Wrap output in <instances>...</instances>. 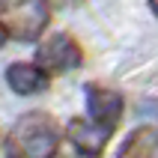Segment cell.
<instances>
[{"label": "cell", "mask_w": 158, "mask_h": 158, "mask_svg": "<svg viewBox=\"0 0 158 158\" xmlns=\"http://www.w3.org/2000/svg\"><path fill=\"white\" fill-rule=\"evenodd\" d=\"M66 134H69L72 146H75L81 155L98 158L102 152H105V146H107L110 128H105V125L96 123V119H72L69 128H66Z\"/></svg>", "instance_id": "obj_4"}, {"label": "cell", "mask_w": 158, "mask_h": 158, "mask_svg": "<svg viewBox=\"0 0 158 158\" xmlns=\"http://www.w3.org/2000/svg\"><path fill=\"white\" fill-rule=\"evenodd\" d=\"M0 24L6 27V33L12 39H21V42H36L39 36L45 33V27L51 21V9H48V0H21L15 6H9L0 12Z\"/></svg>", "instance_id": "obj_2"}, {"label": "cell", "mask_w": 158, "mask_h": 158, "mask_svg": "<svg viewBox=\"0 0 158 158\" xmlns=\"http://www.w3.org/2000/svg\"><path fill=\"white\" fill-rule=\"evenodd\" d=\"M6 84L18 96H33L48 89V72L39 63H12L6 69Z\"/></svg>", "instance_id": "obj_6"}, {"label": "cell", "mask_w": 158, "mask_h": 158, "mask_svg": "<svg viewBox=\"0 0 158 158\" xmlns=\"http://www.w3.org/2000/svg\"><path fill=\"white\" fill-rule=\"evenodd\" d=\"M116 158H158V134L152 131L149 125L134 128L125 137V143L119 146V155Z\"/></svg>", "instance_id": "obj_7"}, {"label": "cell", "mask_w": 158, "mask_h": 158, "mask_svg": "<svg viewBox=\"0 0 158 158\" xmlns=\"http://www.w3.org/2000/svg\"><path fill=\"white\" fill-rule=\"evenodd\" d=\"M6 39H9V33H6V27L0 24V48H3V42H6Z\"/></svg>", "instance_id": "obj_8"}, {"label": "cell", "mask_w": 158, "mask_h": 158, "mask_svg": "<svg viewBox=\"0 0 158 158\" xmlns=\"http://www.w3.org/2000/svg\"><path fill=\"white\" fill-rule=\"evenodd\" d=\"M57 146H60V128L42 110L24 114L6 137L9 158H54Z\"/></svg>", "instance_id": "obj_1"}, {"label": "cell", "mask_w": 158, "mask_h": 158, "mask_svg": "<svg viewBox=\"0 0 158 158\" xmlns=\"http://www.w3.org/2000/svg\"><path fill=\"white\" fill-rule=\"evenodd\" d=\"M149 6H152V12L158 15V0H149Z\"/></svg>", "instance_id": "obj_9"}, {"label": "cell", "mask_w": 158, "mask_h": 158, "mask_svg": "<svg viewBox=\"0 0 158 158\" xmlns=\"http://www.w3.org/2000/svg\"><path fill=\"white\" fill-rule=\"evenodd\" d=\"M87 107L93 119L102 123L105 128L114 131L119 119H123V96L116 93V89H107V87H87Z\"/></svg>", "instance_id": "obj_5"}, {"label": "cell", "mask_w": 158, "mask_h": 158, "mask_svg": "<svg viewBox=\"0 0 158 158\" xmlns=\"http://www.w3.org/2000/svg\"><path fill=\"white\" fill-rule=\"evenodd\" d=\"M36 63L42 66L45 72H54V75H63V72H72L84 63V51L81 45L72 39L69 33H54L48 36L39 51H36Z\"/></svg>", "instance_id": "obj_3"}]
</instances>
